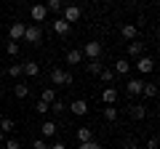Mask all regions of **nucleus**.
Listing matches in <instances>:
<instances>
[{"label": "nucleus", "mask_w": 160, "mask_h": 149, "mask_svg": "<svg viewBox=\"0 0 160 149\" xmlns=\"http://www.w3.org/2000/svg\"><path fill=\"white\" fill-rule=\"evenodd\" d=\"M22 40L29 43V46H40V43H43V27H40V24H27Z\"/></svg>", "instance_id": "obj_1"}, {"label": "nucleus", "mask_w": 160, "mask_h": 149, "mask_svg": "<svg viewBox=\"0 0 160 149\" xmlns=\"http://www.w3.org/2000/svg\"><path fill=\"white\" fill-rule=\"evenodd\" d=\"M80 51H83V56H88V59H102L104 48H102V43H99V40H88Z\"/></svg>", "instance_id": "obj_3"}, {"label": "nucleus", "mask_w": 160, "mask_h": 149, "mask_svg": "<svg viewBox=\"0 0 160 149\" xmlns=\"http://www.w3.org/2000/svg\"><path fill=\"white\" fill-rule=\"evenodd\" d=\"M62 11H64V22H67V24H75V22H80V13H83V11H80V6H64L62 8Z\"/></svg>", "instance_id": "obj_9"}, {"label": "nucleus", "mask_w": 160, "mask_h": 149, "mask_svg": "<svg viewBox=\"0 0 160 149\" xmlns=\"http://www.w3.org/2000/svg\"><path fill=\"white\" fill-rule=\"evenodd\" d=\"M3 77H6V72H0V83H3Z\"/></svg>", "instance_id": "obj_39"}, {"label": "nucleus", "mask_w": 160, "mask_h": 149, "mask_svg": "<svg viewBox=\"0 0 160 149\" xmlns=\"http://www.w3.org/2000/svg\"><path fill=\"white\" fill-rule=\"evenodd\" d=\"M99 77H102V80H104V83H112V80H115V77H118V74H115V72H112V67H104V69H102V72H99Z\"/></svg>", "instance_id": "obj_27"}, {"label": "nucleus", "mask_w": 160, "mask_h": 149, "mask_svg": "<svg viewBox=\"0 0 160 149\" xmlns=\"http://www.w3.org/2000/svg\"><path fill=\"white\" fill-rule=\"evenodd\" d=\"M78 149H102V144H99L96 138H91V141H83V144H78Z\"/></svg>", "instance_id": "obj_31"}, {"label": "nucleus", "mask_w": 160, "mask_h": 149, "mask_svg": "<svg viewBox=\"0 0 160 149\" xmlns=\"http://www.w3.org/2000/svg\"><path fill=\"white\" fill-rule=\"evenodd\" d=\"M152 3H155V0H152Z\"/></svg>", "instance_id": "obj_41"}, {"label": "nucleus", "mask_w": 160, "mask_h": 149, "mask_svg": "<svg viewBox=\"0 0 160 149\" xmlns=\"http://www.w3.org/2000/svg\"><path fill=\"white\" fill-rule=\"evenodd\" d=\"M24 29H27V24H24V22H13L11 27H8V37H11L13 43H22V37H24Z\"/></svg>", "instance_id": "obj_8"}, {"label": "nucleus", "mask_w": 160, "mask_h": 149, "mask_svg": "<svg viewBox=\"0 0 160 149\" xmlns=\"http://www.w3.org/2000/svg\"><path fill=\"white\" fill-rule=\"evenodd\" d=\"M51 85H72V74L67 72V69H62V67H53L51 69Z\"/></svg>", "instance_id": "obj_2"}, {"label": "nucleus", "mask_w": 160, "mask_h": 149, "mask_svg": "<svg viewBox=\"0 0 160 149\" xmlns=\"http://www.w3.org/2000/svg\"><path fill=\"white\" fill-rule=\"evenodd\" d=\"M56 91H53V88H46V91H43V96H40V101H46V104H51V101H56Z\"/></svg>", "instance_id": "obj_28"}, {"label": "nucleus", "mask_w": 160, "mask_h": 149, "mask_svg": "<svg viewBox=\"0 0 160 149\" xmlns=\"http://www.w3.org/2000/svg\"><path fill=\"white\" fill-rule=\"evenodd\" d=\"M35 112H38V115H48V112H51V104L38 101V104H35Z\"/></svg>", "instance_id": "obj_32"}, {"label": "nucleus", "mask_w": 160, "mask_h": 149, "mask_svg": "<svg viewBox=\"0 0 160 149\" xmlns=\"http://www.w3.org/2000/svg\"><path fill=\"white\" fill-rule=\"evenodd\" d=\"M67 109L72 112V115L83 117V115H88V101H86V99H75V101H69V104H67Z\"/></svg>", "instance_id": "obj_5"}, {"label": "nucleus", "mask_w": 160, "mask_h": 149, "mask_svg": "<svg viewBox=\"0 0 160 149\" xmlns=\"http://www.w3.org/2000/svg\"><path fill=\"white\" fill-rule=\"evenodd\" d=\"M86 69H88V72H91V74H99V72H102V69H104V64H102V59H88Z\"/></svg>", "instance_id": "obj_19"}, {"label": "nucleus", "mask_w": 160, "mask_h": 149, "mask_svg": "<svg viewBox=\"0 0 160 149\" xmlns=\"http://www.w3.org/2000/svg\"><path fill=\"white\" fill-rule=\"evenodd\" d=\"M40 133H43V138H51V136H56V133H59V125L53 120H46L43 125H40Z\"/></svg>", "instance_id": "obj_15"}, {"label": "nucleus", "mask_w": 160, "mask_h": 149, "mask_svg": "<svg viewBox=\"0 0 160 149\" xmlns=\"http://www.w3.org/2000/svg\"><path fill=\"white\" fill-rule=\"evenodd\" d=\"M102 115H104V120H107V123H115V120H118V109H115V107H104Z\"/></svg>", "instance_id": "obj_26"}, {"label": "nucleus", "mask_w": 160, "mask_h": 149, "mask_svg": "<svg viewBox=\"0 0 160 149\" xmlns=\"http://www.w3.org/2000/svg\"><path fill=\"white\" fill-rule=\"evenodd\" d=\"M142 96L155 99V96H158V83H144V85H142Z\"/></svg>", "instance_id": "obj_20"}, {"label": "nucleus", "mask_w": 160, "mask_h": 149, "mask_svg": "<svg viewBox=\"0 0 160 149\" xmlns=\"http://www.w3.org/2000/svg\"><path fill=\"white\" fill-rule=\"evenodd\" d=\"M48 149H67V144H64V141H56V144H51Z\"/></svg>", "instance_id": "obj_37"}, {"label": "nucleus", "mask_w": 160, "mask_h": 149, "mask_svg": "<svg viewBox=\"0 0 160 149\" xmlns=\"http://www.w3.org/2000/svg\"><path fill=\"white\" fill-rule=\"evenodd\" d=\"M51 29L59 35V37H67V35L72 32V24H67L62 16H59V19H53V22H51Z\"/></svg>", "instance_id": "obj_7"}, {"label": "nucleus", "mask_w": 160, "mask_h": 149, "mask_svg": "<svg viewBox=\"0 0 160 149\" xmlns=\"http://www.w3.org/2000/svg\"><path fill=\"white\" fill-rule=\"evenodd\" d=\"M6 74H11V77H22V74H24L22 72V64H11V67L6 69Z\"/></svg>", "instance_id": "obj_30"}, {"label": "nucleus", "mask_w": 160, "mask_h": 149, "mask_svg": "<svg viewBox=\"0 0 160 149\" xmlns=\"http://www.w3.org/2000/svg\"><path fill=\"white\" fill-rule=\"evenodd\" d=\"M128 115L133 117V120H144V117H147V107H144V104H128Z\"/></svg>", "instance_id": "obj_12"}, {"label": "nucleus", "mask_w": 160, "mask_h": 149, "mask_svg": "<svg viewBox=\"0 0 160 149\" xmlns=\"http://www.w3.org/2000/svg\"><path fill=\"white\" fill-rule=\"evenodd\" d=\"M136 35H139V27L136 24H123V27H120V37H123V40H136Z\"/></svg>", "instance_id": "obj_11"}, {"label": "nucleus", "mask_w": 160, "mask_h": 149, "mask_svg": "<svg viewBox=\"0 0 160 149\" xmlns=\"http://www.w3.org/2000/svg\"><path fill=\"white\" fill-rule=\"evenodd\" d=\"M123 149H139V144L133 141V138H126V141H123Z\"/></svg>", "instance_id": "obj_35"}, {"label": "nucleus", "mask_w": 160, "mask_h": 149, "mask_svg": "<svg viewBox=\"0 0 160 149\" xmlns=\"http://www.w3.org/2000/svg\"><path fill=\"white\" fill-rule=\"evenodd\" d=\"M51 112H56V115L67 112V101H64V99H56V101H51Z\"/></svg>", "instance_id": "obj_24"}, {"label": "nucleus", "mask_w": 160, "mask_h": 149, "mask_svg": "<svg viewBox=\"0 0 160 149\" xmlns=\"http://www.w3.org/2000/svg\"><path fill=\"white\" fill-rule=\"evenodd\" d=\"M13 96H16V99H27V96H29V85L16 83V85H13Z\"/></svg>", "instance_id": "obj_22"}, {"label": "nucleus", "mask_w": 160, "mask_h": 149, "mask_svg": "<svg viewBox=\"0 0 160 149\" xmlns=\"http://www.w3.org/2000/svg\"><path fill=\"white\" fill-rule=\"evenodd\" d=\"M13 128H16V125H13L11 117H0V131H3V133H11Z\"/></svg>", "instance_id": "obj_25"}, {"label": "nucleus", "mask_w": 160, "mask_h": 149, "mask_svg": "<svg viewBox=\"0 0 160 149\" xmlns=\"http://www.w3.org/2000/svg\"><path fill=\"white\" fill-rule=\"evenodd\" d=\"M142 85H144V80L131 77V80L126 83V93H128V96H142Z\"/></svg>", "instance_id": "obj_10"}, {"label": "nucleus", "mask_w": 160, "mask_h": 149, "mask_svg": "<svg viewBox=\"0 0 160 149\" xmlns=\"http://www.w3.org/2000/svg\"><path fill=\"white\" fill-rule=\"evenodd\" d=\"M19 51H22V46H19V43H6V53H8V56H19Z\"/></svg>", "instance_id": "obj_29"}, {"label": "nucleus", "mask_w": 160, "mask_h": 149, "mask_svg": "<svg viewBox=\"0 0 160 149\" xmlns=\"http://www.w3.org/2000/svg\"><path fill=\"white\" fill-rule=\"evenodd\" d=\"M147 149H158V136H149V141H147Z\"/></svg>", "instance_id": "obj_36"}, {"label": "nucleus", "mask_w": 160, "mask_h": 149, "mask_svg": "<svg viewBox=\"0 0 160 149\" xmlns=\"http://www.w3.org/2000/svg\"><path fill=\"white\" fill-rule=\"evenodd\" d=\"M80 61H83V51H80V48H69V51H67V64L78 67Z\"/></svg>", "instance_id": "obj_18"}, {"label": "nucleus", "mask_w": 160, "mask_h": 149, "mask_svg": "<svg viewBox=\"0 0 160 149\" xmlns=\"http://www.w3.org/2000/svg\"><path fill=\"white\" fill-rule=\"evenodd\" d=\"M22 72L27 74V77H38V74H40V64L32 61V59H27V61L22 64Z\"/></svg>", "instance_id": "obj_13"}, {"label": "nucleus", "mask_w": 160, "mask_h": 149, "mask_svg": "<svg viewBox=\"0 0 160 149\" xmlns=\"http://www.w3.org/2000/svg\"><path fill=\"white\" fill-rule=\"evenodd\" d=\"M102 101L107 104V107H115V101H118V88H112V85L104 88L102 91Z\"/></svg>", "instance_id": "obj_14"}, {"label": "nucleus", "mask_w": 160, "mask_h": 149, "mask_svg": "<svg viewBox=\"0 0 160 149\" xmlns=\"http://www.w3.org/2000/svg\"><path fill=\"white\" fill-rule=\"evenodd\" d=\"M152 69H155V61H152V56L142 53V56L136 59V72H139V74H149Z\"/></svg>", "instance_id": "obj_4"}, {"label": "nucleus", "mask_w": 160, "mask_h": 149, "mask_svg": "<svg viewBox=\"0 0 160 149\" xmlns=\"http://www.w3.org/2000/svg\"><path fill=\"white\" fill-rule=\"evenodd\" d=\"M29 16H32L35 24H43V22L48 19V11H46V6H43V3H35V6L29 8Z\"/></svg>", "instance_id": "obj_6"}, {"label": "nucleus", "mask_w": 160, "mask_h": 149, "mask_svg": "<svg viewBox=\"0 0 160 149\" xmlns=\"http://www.w3.org/2000/svg\"><path fill=\"white\" fill-rule=\"evenodd\" d=\"M112 72L115 74H128L131 72V61H128V59H118V61L112 64Z\"/></svg>", "instance_id": "obj_16"}, {"label": "nucleus", "mask_w": 160, "mask_h": 149, "mask_svg": "<svg viewBox=\"0 0 160 149\" xmlns=\"http://www.w3.org/2000/svg\"><path fill=\"white\" fill-rule=\"evenodd\" d=\"M3 147H6V149H22V144H19L16 138H8V141L3 144Z\"/></svg>", "instance_id": "obj_34"}, {"label": "nucleus", "mask_w": 160, "mask_h": 149, "mask_svg": "<svg viewBox=\"0 0 160 149\" xmlns=\"http://www.w3.org/2000/svg\"><path fill=\"white\" fill-rule=\"evenodd\" d=\"M75 136H78V144H83V141H91V138H93V131H91V128H78Z\"/></svg>", "instance_id": "obj_21"}, {"label": "nucleus", "mask_w": 160, "mask_h": 149, "mask_svg": "<svg viewBox=\"0 0 160 149\" xmlns=\"http://www.w3.org/2000/svg\"><path fill=\"white\" fill-rule=\"evenodd\" d=\"M32 149H48L46 138H35V141H32Z\"/></svg>", "instance_id": "obj_33"}, {"label": "nucleus", "mask_w": 160, "mask_h": 149, "mask_svg": "<svg viewBox=\"0 0 160 149\" xmlns=\"http://www.w3.org/2000/svg\"><path fill=\"white\" fill-rule=\"evenodd\" d=\"M142 53H144V43H142V40H131V43H128V56L139 59Z\"/></svg>", "instance_id": "obj_17"}, {"label": "nucleus", "mask_w": 160, "mask_h": 149, "mask_svg": "<svg viewBox=\"0 0 160 149\" xmlns=\"http://www.w3.org/2000/svg\"><path fill=\"white\" fill-rule=\"evenodd\" d=\"M104 3H115V0H104Z\"/></svg>", "instance_id": "obj_40"}, {"label": "nucleus", "mask_w": 160, "mask_h": 149, "mask_svg": "<svg viewBox=\"0 0 160 149\" xmlns=\"http://www.w3.org/2000/svg\"><path fill=\"white\" fill-rule=\"evenodd\" d=\"M3 144H6V136H3V131H0V147H3Z\"/></svg>", "instance_id": "obj_38"}, {"label": "nucleus", "mask_w": 160, "mask_h": 149, "mask_svg": "<svg viewBox=\"0 0 160 149\" xmlns=\"http://www.w3.org/2000/svg\"><path fill=\"white\" fill-rule=\"evenodd\" d=\"M43 6H46V11L48 13H59V11H62V0H46V3H43Z\"/></svg>", "instance_id": "obj_23"}]
</instances>
